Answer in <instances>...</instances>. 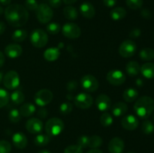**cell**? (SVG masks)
<instances>
[{
	"label": "cell",
	"instance_id": "1",
	"mask_svg": "<svg viewBox=\"0 0 154 153\" xmlns=\"http://www.w3.org/2000/svg\"><path fill=\"white\" fill-rule=\"evenodd\" d=\"M5 16L7 22L14 27H21L29 20V13L25 7L19 4L8 5L5 10Z\"/></svg>",
	"mask_w": 154,
	"mask_h": 153
},
{
	"label": "cell",
	"instance_id": "2",
	"mask_svg": "<svg viewBox=\"0 0 154 153\" xmlns=\"http://www.w3.org/2000/svg\"><path fill=\"white\" fill-rule=\"evenodd\" d=\"M134 110L141 118H147L154 110V100L149 96L139 98L134 104Z\"/></svg>",
	"mask_w": 154,
	"mask_h": 153
},
{
	"label": "cell",
	"instance_id": "3",
	"mask_svg": "<svg viewBox=\"0 0 154 153\" xmlns=\"http://www.w3.org/2000/svg\"><path fill=\"white\" fill-rule=\"evenodd\" d=\"M64 129V122L60 118H51L45 124V130L48 136H56L60 134Z\"/></svg>",
	"mask_w": 154,
	"mask_h": 153
},
{
	"label": "cell",
	"instance_id": "4",
	"mask_svg": "<svg viewBox=\"0 0 154 153\" xmlns=\"http://www.w3.org/2000/svg\"><path fill=\"white\" fill-rule=\"evenodd\" d=\"M30 41L35 47L42 48L48 44V36L44 30L37 28L30 34Z\"/></svg>",
	"mask_w": 154,
	"mask_h": 153
},
{
	"label": "cell",
	"instance_id": "5",
	"mask_svg": "<svg viewBox=\"0 0 154 153\" xmlns=\"http://www.w3.org/2000/svg\"><path fill=\"white\" fill-rule=\"evenodd\" d=\"M35 12L37 19L42 23L49 22L54 16L52 8L48 4H45V3L38 4V7L36 9Z\"/></svg>",
	"mask_w": 154,
	"mask_h": 153
},
{
	"label": "cell",
	"instance_id": "6",
	"mask_svg": "<svg viewBox=\"0 0 154 153\" xmlns=\"http://www.w3.org/2000/svg\"><path fill=\"white\" fill-rule=\"evenodd\" d=\"M137 50V45L133 40L129 39L124 40L119 47V53L123 58H129L135 55Z\"/></svg>",
	"mask_w": 154,
	"mask_h": 153
},
{
	"label": "cell",
	"instance_id": "7",
	"mask_svg": "<svg viewBox=\"0 0 154 153\" xmlns=\"http://www.w3.org/2000/svg\"><path fill=\"white\" fill-rule=\"evenodd\" d=\"M3 83L5 87L8 89H15L20 85L19 74L15 70L7 72L3 76Z\"/></svg>",
	"mask_w": 154,
	"mask_h": 153
},
{
	"label": "cell",
	"instance_id": "8",
	"mask_svg": "<svg viewBox=\"0 0 154 153\" xmlns=\"http://www.w3.org/2000/svg\"><path fill=\"white\" fill-rule=\"evenodd\" d=\"M62 32L65 37L70 39H76L81 36V30L77 24L74 22H66L62 28Z\"/></svg>",
	"mask_w": 154,
	"mask_h": 153
},
{
	"label": "cell",
	"instance_id": "9",
	"mask_svg": "<svg viewBox=\"0 0 154 153\" xmlns=\"http://www.w3.org/2000/svg\"><path fill=\"white\" fill-rule=\"evenodd\" d=\"M53 93L49 89L44 88L37 92L35 95V101L40 106H46L53 100Z\"/></svg>",
	"mask_w": 154,
	"mask_h": 153
},
{
	"label": "cell",
	"instance_id": "10",
	"mask_svg": "<svg viewBox=\"0 0 154 153\" xmlns=\"http://www.w3.org/2000/svg\"><path fill=\"white\" fill-rule=\"evenodd\" d=\"M81 86L84 90L90 92H93L99 88V83L98 80L94 76L90 74L84 75L81 78Z\"/></svg>",
	"mask_w": 154,
	"mask_h": 153
},
{
	"label": "cell",
	"instance_id": "11",
	"mask_svg": "<svg viewBox=\"0 0 154 153\" xmlns=\"http://www.w3.org/2000/svg\"><path fill=\"white\" fill-rule=\"evenodd\" d=\"M75 104L81 109H88L93 105V98L87 93H80L74 99Z\"/></svg>",
	"mask_w": 154,
	"mask_h": 153
},
{
	"label": "cell",
	"instance_id": "12",
	"mask_svg": "<svg viewBox=\"0 0 154 153\" xmlns=\"http://www.w3.org/2000/svg\"><path fill=\"white\" fill-rule=\"evenodd\" d=\"M107 80L113 86H120L126 80L124 73L120 70H111L107 74Z\"/></svg>",
	"mask_w": 154,
	"mask_h": 153
},
{
	"label": "cell",
	"instance_id": "13",
	"mask_svg": "<svg viewBox=\"0 0 154 153\" xmlns=\"http://www.w3.org/2000/svg\"><path fill=\"white\" fill-rule=\"evenodd\" d=\"M26 128L31 134H39L43 128V123L38 118H32L27 120Z\"/></svg>",
	"mask_w": 154,
	"mask_h": 153
},
{
	"label": "cell",
	"instance_id": "14",
	"mask_svg": "<svg viewBox=\"0 0 154 153\" xmlns=\"http://www.w3.org/2000/svg\"><path fill=\"white\" fill-rule=\"evenodd\" d=\"M125 144L120 137H114L108 143V150L110 153H123Z\"/></svg>",
	"mask_w": 154,
	"mask_h": 153
},
{
	"label": "cell",
	"instance_id": "15",
	"mask_svg": "<svg viewBox=\"0 0 154 153\" xmlns=\"http://www.w3.org/2000/svg\"><path fill=\"white\" fill-rule=\"evenodd\" d=\"M96 105L99 110L105 112L111 106V100L107 94H101L96 98Z\"/></svg>",
	"mask_w": 154,
	"mask_h": 153
},
{
	"label": "cell",
	"instance_id": "16",
	"mask_svg": "<svg viewBox=\"0 0 154 153\" xmlns=\"http://www.w3.org/2000/svg\"><path fill=\"white\" fill-rule=\"evenodd\" d=\"M121 124L124 129L127 130H134L138 126V120L135 116L128 115L123 118Z\"/></svg>",
	"mask_w": 154,
	"mask_h": 153
},
{
	"label": "cell",
	"instance_id": "17",
	"mask_svg": "<svg viewBox=\"0 0 154 153\" xmlns=\"http://www.w3.org/2000/svg\"><path fill=\"white\" fill-rule=\"evenodd\" d=\"M23 49L19 44H11L5 48V53L11 58H15L19 57L22 54Z\"/></svg>",
	"mask_w": 154,
	"mask_h": 153
},
{
	"label": "cell",
	"instance_id": "18",
	"mask_svg": "<svg viewBox=\"0 0 154 153\" xmlns=\"http://www.w3.org/2000/svg\"><path fill=\"white\" fill-rule=\"evenodd\" d=\"M12 142L16 148H19V149H23L26 147L28 141H27V138L24 134L21 133V132H17V133H15L12 136Z\"/></svg>",
	"mask_w": 154,
	"mask_h": 153
},
{
	"label": "cell",
	"instance_id": "19",
	"mask_svg": "<svg viewBox=\"0 0 154 153\" xmlns=\"http://www.w3.org/2000/svg\"><path fill=\"white\" fill-rule=\"evenodd\" d=\"M80 11H81V14L83 15V16L87 18V19H92L96 14L95 8L93 7L91 3L87 2H85L81 4Z\"/></svg>",
	"mask_w": 154,
	"mask_h": 153
},
{
	"label": "cell",
	"instance_id": "20",
	"mask_svg": "<svg viewBox=\"0 0 154 153\" xmlns=\"http://www.w3.org/2000/svg\"><path fill=\"white\" fill-rule=\"evenodd\" d=\"M111 111L115 116H121L126 113L128 111V106L124 102H117L112 106Z\"/></svg>",
	"mask_w": 154,
	"mask_h": 153
},
{
	"label": "cell",
	"instance_id": "21",
	"mask_svg": "<svg viewBox=\"0 0 154 153\" xmlns=\"http://www.w3.org/2000/svg\"><path fill=\"white\" fill-rule=\"evenodd\" d=\"M141 72L144 77L147 79L154 78V63L147 62L141 67Z\"/></svg>",
	"mask_w": 154,
	"mask_h": 153
},
{
	"label": "cell",
	"instance_id": "22",
	"mask_svg": "<svg viewBox=\"0 0 154 153\" xmlns=\"http://www.w3.org/2000/svg\"><path fill=\"white\" fill-rule=\"evenodd\" d=\"M126 70L130 76H135L141 71V67L137 62L131 61L126 64Z\"/></svg>",
	"mask_w": 154,
	"mask_h": 153
},
{
	"label": "cell",
	"instance_id": "23",
	"mask_svg": "<svg viewBox=\"0 0 154 153\" xmlns=\"http://www.w3.org/2000/svg\"><path fill=\"white\" fill-rule=\"evenodd\" d=\"M60 50L58 48H49V49L46 50L44 53V57L46 60L50 62H53L57 60V58L60 57Z\"/></svg>",
	"mask_w": 154,
	"mask_h": 153
},
{
	"label": "cell",
	"instance_id": "24",
	"mask_svg": "<svg viewBox=\"0 0 154 153\" xmlns=\"http://www.w3.org/2000/svg\"><path fill=\"white\" fill-rule=\"evenodd\" d=\"M20 113L24 117H29L33 115L35 112V106L31 103H26L23 104L20 108Z\"/></svg>",
	"mask_w": 154,
	"mask_h": 153
},
{
	"label": "cell",
	"instance_id": "25",
	"mask_svg": "<svg viewBox=\"0 0 154 153\" xmlns=\"http://www.w3.org/2000/svg\"><path fill=\"white\" fill-rule=\"evenodd\" d=\"M110 16L114 20H120L126 16V10L122 7H117L110 12Z\"/></svg>",
	"mask_w": 154,
	"mask_h": 153
},
{
	"label": "cell",
	"instance_id": "26",
	"mask_svg": "<svg viewBox=\"0 0 154 153\" xmlns=\"http://www.w3.org/2000/svg\"><path fill=\"white\" fill-rule=\"evenodd\" d=\"M138 96V92L134 88H129L123 92V98L125 101L132 102L137 99Z\"/></svg>",
	"mask_w": 154,
	"mask_h": 153
},
{
	"label": "cell",
	"instance_id": "27",
	"mask_svg": "<svg viewBox=\"0 0 154 153\" xmlns=\"http://www.w3.org/2000/svg\"><path fill=\"white\" fill-rule=\"evenodd\" d=\"M63 14L66 19L69 20H75L78 18V13L77 9L75 7L71 5H68L65 7L63 9Z\"/></svg>",
	"mask_w": 154,
	"mask_h": 153
},
{
	"label": "cell",
	"instance_id": "28",
	"mask_svg": "<svg viewBox=\"0 0 154 153\" xmlns=\"http://www.w3.org/2000/svg\"><path fill=\"white\" fill-rule=\"evenodd\" d=\"M139 56L144 61H151L154 59V50L150 47L144 48L140 51Z\"/></svg>",
	"mask_w": 154,
	"mask_h": 153
},
{
	"label": "cell",
	"instance_id": "29",
	"mask_svg": "<svg viewBox=\"0 0 154 153\" xmlns=\"http://www.w3.org/2000/svg\"><path fill=\"white\" fill-rule=\"evenodd\" d=\"M51 141V136L48 134H38L35 137L34 143L38 146H45Z\"/></svg>",
	"mask_w": 154,
	"mask_h": 153
},
{
	"label": "cell",
	"instance_id": "30",
	"mask_svg": "<svg viewBox=\"0 0 154 153\" xmlns=\"http://www.w3.org/2000/svg\"><path fill=\"white\" fill-rule=\"evenodd\" d=\"M102 139L98 135H93L89 137L88 147L91 148H98L102 145Z\"/></svg>",
	"mask_w": 154,
	"mask_h": 153
},
{
	"label": "cell",
	"instance_id": "31",
	"mask_svg": "<svg viewBox=\"0 0 154 153\" xmlns=\"http://www.w3.org/2000/svg\"><path fill=\"white\" fill-rule=\"evenodd\" d=\"M27 38V32L23 29H17L12 34V39L14 41L22 42Z\"/></svg>",
	"mask_w": 154,
	"mask_h": 153
},
{
	"label": "cell",
	"instance_id": "32",
	"mask_svg": "<svg viewBox=\"0 0 154 153\" xmlns=\"http://www.w3.org/2000/svg\"><path fill=\"white\" fill-rule=\"evenodd\" d=\"M11 99L12 102L15 104H20L25 100V96L22 92L20 91V90H17L11 94Z\"/></svg>",
	"mask_w": 154,
	"mask_h": 153
},
{
	"label": "cell",
	"instance_id": "33",
	"mask_svg": "<svg viewBox=\"0 0 154 153\" xmlns=\"http://www.w3.org/2000/svg\"><path fill=\"white\" fill-rule=\"evenodd\" d=\"M113 122H114L113 117L111 116V114L108 113V112H105L102 114V116H101L100 122L104 127H109V126H111V124H112Z\"/></svg>",
	"mask_w": 154,
	"mask_h": 153
},
{
	"label": "cell",
	"instance_id": "34",
	"mask_svg": "<svg viewBox=\"0 0 154 153\" xmlns=\"http://www.w3.org/2000/svg\"><path fill=\"white\" fill-rule=\"evenodd\" d=\"M141 130L145 134H151L154 132V124L150 120H146L141 125Z\"/></svg>",
	"mask_w": 154,
	"mask_h": 153
},
{
	"label": "cell",
	"instance_id": "35",
	"mask_svg": "<svg viewBox=\"0 0 154 153\" xmlns=\"http://www.w3.org/2000/svg\"><path fill=\"white\" fill-rule=\"evenodd\" d=\"M10 99V96L8 92L3 88H0V108L6 106Z\"/></svg>",
	"mask_w": 154,
	"mask_h": 153
},
{
	"label": "cell",
	"instance_id": "36",
	"mask_svg": "<svg viewBox=\"0 0 154 153\" xmlns=\"http://www.w3.org/2000/svg\"><path fill=\"white\" fill-rule=\"evenodd\" d=\"M46 28L48 33H50L51 34H56L60 32V29H61V27H60V24L57 23L55 22H51V23H48L47 25Z\"/></svg>",
	"mask_w": 154,
	"mask_h": 153
},
{
	"label": "cell",
	"instance_id": "37",
	"mask_svg": "<svg viewBox=\"0 0 154 153\" xmlns=\"http://www.w3.org/2000/svg\"><path fill=\"white\" fill-rule=\"evenodd\" d=\"M126 5L132 10L140 9L143 5V0H126Z\"/></svg>",
	"mask_w": 154,
	"mask_h": 153
},
{
	"label": "cell",
	"instance_id": "38",
	"mask_svg": "<svg viewBox=\"0 0 154 153\" xmlns=\"http://www.w3.org/2000/svg\"><path fill=\"white\" fill-rule=\"evenodd\" d=\"M8 118L13 123L19 122L21 118V115L20 113V111L17 109L11 110L8 114Z\"/></svg>",
	"mask_w": 154,
	"mask_h": 153
},
{
	"label": "cell",
	"instance_id": "39",
	"mask_svg": "<svg viewBox=\"0 0 154 153\" xmlns=\"http://www.w3.org/2000/svg\"><path fill=\"white\" fill-rule=\"evenodd\" d=\"M73 109V106L69 102H65V103L62 104L60 106V111L62 114L63 115H66V114L70 113Z\"/></svg>",
	"mask_w": 154,
	"mask_h": 153
},
{
	"label": "cell",
	"instance_id": "40",
	"mask_svg": "<svg viewBox=\"0 0 154 153\" xmlns=\"http://www.w3.org/2000/svg\"><path fill=\"white\" fill-rule=\"evenodd\" d=\"M11 145L7 140H0V153H10Z\"/></svg>",
	"mask_w": 154,
	"mask_h": 153
},
{
	"label": "cell",
	"instance_id": "41",
	"mask_svg": "<svg viewBox=\"0 0 154 153\" xmlns=\"http://www.w3.org/2000/svg\"><path fill=\"white\" fill-rule=\"evenodd\" d=\"M64 153H83V150L78 145H71L65 148Z\"/></svg>",
	"mask_w": 154,
	"mask_h": 153
},
{
	"label": "cell",
	"instance_id": "42",
	"mask_svg": "<svg viewBox=\"0 0 154 153\" xmlns=\"http://www.w3.org/2000/svg\"><path fill=\"white\" fill-rule=\"evenodd\" d=\"M89 137H90V136H87V135H82V136H79L78 139V144H77V145H78L82 148L88 147Z\"/></svg>",
	"mask_w": 154,
	"mask_h": 153
},
{
	"label": "cell",
	"instance_id": "43",
	"mask_svg": "<svg viewBox=\"0 0 154 153\" xmlns=\"http://www.w3.org/2000/svg\"><path fill=\"white\" fill-rule=\"evenodd\" d=\"M38 7L36 0H26L25 1V8L27 10H36Z\"/></svg>",
	"mask_w": 154,
	"mask_h": 153
},
{
	"label": "cell",
	"instance_id": "44",
	"mask_svg": "<svg viewBox=\"0 0 154 153\" xmlns=\"http://www.w3.org/2000/svg\"><path fill=\"white\" fill-rule=\"evenodd\" d=\"M48 1H49L50 7L54 8H57L62 4V0H48Z\"/></svg>",
	"mask_w": 154,
	"mask_h": 153
},
{
	"label": "cell",
	"instance_id": "45",
	"mask_svg": "<svg viewBox=\"0 0 154 153\" xmlns=\"http://www.w3.org/2000/svg\"><path fill=\"white\" fill-rule=\"evenodd\" d=\"M37 115L39 118H45L48 116V110L45 108L41 107L37 112Z\"/></svg>",
	"mask_w": 154,
	"mask_h": 153
},
{
	"label": "cell",
	"instance_id": "46",
	"mask_svg": "<svg viewBox=\"0 0 154 153\" xmlns=\"http://www.w3.org/2000/svg\"><path fill=\"white\" fill-rule=\"evenodd\" d=\"M141 32L139 28H133V29L130 32V33H129V36H130L131 38H136L139 37V36L141 35Z\"/></svg>",
	"mask_w": 154,
	"mask_h": 153
},
{
	"label": "cell",
	"instance_id": "47",
	"mask_svg": "<svg viewBox=\"0 0 154 153\" xmlns=\"http://www.w3.org/2000/svg\"><path fill=\"white\" fill-rule=\"evenodd\" d=\"M141 15L142 16V17H144V19H150L151 18V12L150 10L147 8L142 9L141 11Z\"/></svg>",
	"mask_w": 154,
	"mask_h": 153
},
{
	"label": "cell",
	"instance_id": "48",
	"mask_svg": "<svg viewBox=\"0 0 154 153\" xmlns=\"http://www.w3.org/2000/svg\"><path fill=\"white\" fill-rule=\"evenodd\" d=\"M77 87H78V82H77L76 81L72 80L70 81V82H68L67 89L69 90V91H74V90H75V88H76Z\"/></svg>",
	"mask_w": 154,
	"mask_h": 153
},
{
	"label": "cell",
	"instance_id": "49",
	"mask_svg": "<svg viewBox=\"0 0 154 153\" xmlns=\"http://www.w3.org/2000/svg\"><path fill=\"white\" fill-rule=\"evenodd\" d=\"M103 3L107 7H114L117 3V0H103Z\"/></svg>",
	"mask_w": 154,
	"mask_h": 153
},
{
	"label": "cell",
	"instance_id": "50",
	"mask_svg": "<svg viewBox=\"0 0 154 153\" xmlns=\"http://www.w3.org/2000/svg\"><path fill=\"white\" fill-rule=\"evenodd\" d=\"M5 28H6L5 24L3 22H2V21H0V35H2V34L5 32Z\"/></svg>",
	"mask_w": 154,
	"mask_h": 153
},
{
	"label": "cell",
	"instance_id": "51",
	"mask_svg": "<svg viewBox=\"0 0 154 153\" xmlns=\"http://www.w3.org/2000/svg\"><path fill=\"white\" fill-rule=\"evenodd\" d=\"M5 62V55L3 54V52H2L0 51V68L2 67L3 64H4Z\"/></svg>",
	"mask_w": 154,
	"mask_h": 153
},
{
	"label": "cell",
	"instance_id": "52",
	"mask_svg": "<svg viewBox=\"0 0 154 153\" xmlns=\"http://www.w3.org/2000/svg\"><path fill=\"white\" fill-rule=\"evenodd\" d=\"M11 0H0V3L3 5H9Z\"/></svg>",
	"mask_w": 154,
	"mask_h": 153
},
{
	"label": "cell",
	"instance_id": "53",
	"mask_svg": "<svg viewBox=\"0 0 154 153\" xmlns=\"http://www.w3.org/2000/svg\"><path fill=\"white\" fill-rule=\"evenodd\" d=\"M78 0H63V2L66 4H73V3L76 2Z\"/></svg>",
	"mask_w": 154,
	"mask_h": 153
},
{
	"label": "cell",
	"instance_id": "54",
	"mask_svg": "<svg viewBox=\"0 0 154 153\" xmlns=\"http://www.w3.org/2000/svg\"><path fill=\"white\" fill-rule=\"evenodd\" d=\"M87 153H103L101 150L97 149V148H93V149L90 150L89 152H87Z\"/></svg>",
	"mask_w": 154,
	"mask_h": 153
},
{
	"label": "cell",
	"instance_id": "55",
	"mask_svg": "<svg viewBox=\"0 0 154 153\" xmlns=\"http://www.w3.org/2000/svg\"><path fill=\"white\" fill-rule=\"evenodd\" d=\"M136 83H137V85L141 86V85H142V80H140V79H138V80L136 81Z\"/></svg>",
	"mask_w": 154,
	"mask_h": 153
},
{
	"label": "cell",
	"instance_id": "56",
	"mask_svg": "<svg viewBox=\"0 0 154 153\" xmlns=\"http://www.w3.org/2000/svg\"><path fill=\"white\" fill-rule=\"evenodd\" d=\"M2 80H3V74L2 72L0 71V83H1V82Z\"/></svg>",
	"mask_w": 154,
	"mask_h": 153
},
{
	"label": "cell",
	"instance_id": "57",
	"mask_svg": "<svg viewBox=\"0 0 154 153\" xmlns=\"http://www.w3.org/2000/svg\"><path fill=\"white\" fill-rule=\"evenodd\" d=\"M38 153H51L48 150H42V151H40Z\"/></svg>",
	"mask_w": 154,
	"mask_h": 153
},
{
	"label": "cell",
	"instance_id": "58",
	"mask_svg": "<svg viewBox=\"0 0 154 153\" xmlns=\"http://www.w3.org/2000/svg\"><path fill=\"white\" fill-rule=\"evenodd\" d=\"M3 12H4V10H3L2 7L1 5H0V15H2L3 14Z\"/></svg>",
	"mask_w": 154,
	"mask_h": 153
},
{
	"label": "cell",
	"instance_id": "59",
	"mask_svg": "<svg viewBox=\"0 0 154 153\" xmlns=\"http://www.w3.org/2000/svg\"><path fill=\"white\" fill-rule=\"evenodd\" d=\"M127 153H135V152H127Z\"/></svg>",
	"mask_w": 154,
	"mask_h": 153
},
{
	"label": "cell",
	"instance_id": "60",
	"mask_svg": "<svg viewBox=\"0 0 154 153\" xmlns=\"http://www.w3.org/2000/svg\"><path fill=\"white\" fill-rule=\"evenodd\" d=\"M153 119H154V114H153Z\"/></svg>",
	"mask_w": 154,
	"mask_h": 153
}]
</instances>
